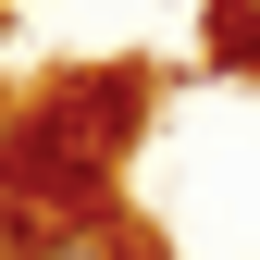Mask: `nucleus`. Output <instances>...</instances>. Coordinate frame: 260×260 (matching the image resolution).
I'll use <instances>...</instances> for the list:
<instances>
[{
    "instance_id": "2",
    "label": "nucleus",
    "mask_w": 260,
    "mask_h": 260,
    "mask_svg": "<svg viewBox=\"0 0 260 260\" xmlns=\"http://www.w3.org/2000/svg\"><path fill=\"white\" fill-rule=\"evenodd\" d=\"M236 50H248V62H260V25H248V38H236Z\"/></svg>"
},
{
    "instance_id": "1",
    "label": "nucleus",
    "mask_w": 260,
    "mask_h": 260,
    "mask_svg": "<svg viewBox=\"0 0 260 260\" xmlns=\"http://www.w3.org/2000/svg\"><path fill=\"white\" fill-rule=\"evenodd\" d=\"M25 260H137V236H112V223H62V236H38Z\"/></svg>"
}]
</instances>
